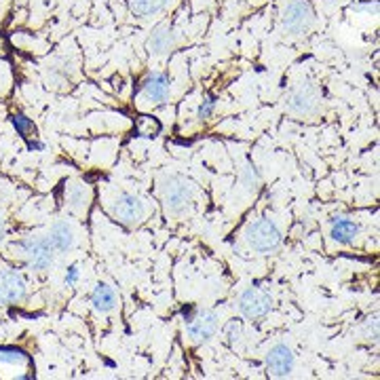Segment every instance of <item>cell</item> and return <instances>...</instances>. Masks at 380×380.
I'll return each instance as SVG.
<instances>
[{"label": "cell", "instance_id": "6da1fadb", "mask_svg": "<svg viewBox=\"0 0 380 380\" xmlns=\"http://www.w3.org/2000/svg\"><path fill=\"white\" fill-rule=\"evenodd\" d=\"M161 197L169 213L182 215L192 203V186L186 178L178 174H169V176H163L161 180Z\"/></svg>", "mask_w": 380, "mask_h": 380}, {"label": "cell", "instance_id": "9a60e30c", "mask_svg": "<svg viewBox=\"0 0 380 380\" xmlns=\"http://www.w3.org/2000/svg\"><path fill=\"white\" fill-rule=\"evenodd\" d=\"M359 235V226L349 220V218H336L332 222V239L336 243H342V245H349L357 239Z\"/></svg>", "mask_w": 380, "mask_h": 380}, {"label": "cell", "instance_id": "d4e9b609", "mask_svg": "<svg viewBox=\"0 0 380 380\" xmlns=\"http://www.w3.org/2000/svg\"><path fill=\"white\" fill-rule=\"evenodd\" d=\"M363 336H365V340H376L378 338V319L376 317H372V319L365 321Z\"/></svg>", "mask_w": 380, "mask_h": 380}, {"label": "cell", "instance_id": "5b68a950", "mask_svg": "<svg viewBox=\"0 0 380 380\" xmlns=\"http://www.w3.org/2000/svg\"><path fill=\"white\" fill-rule=\"evenodd\" d=\"M20 250L32 271H47L53 264V248L45 237H28L20 243Z\"/></svg>", "mask_w": 380, "mask_h": 380}, {"label": "cell", "instance_id": "484cf974", "mask_svg": "<svg viewBox=\"0 0 380 380\" xmlns=\"http://www.w3.org/2000/svg\"><path fill=\"white\" fill-rule=\"evenodd\" d=\"M76 279H79V271H76V266H72L70 273L66 275V283H74Z\"/></svg>", "mask_w": 380, "mask_h": 380}, {"label": "cell", "instance_id": "7c38bea8", "mask_svg": "<svg viewBox=\"0 0 380 380\" xmlns=\"http://www.w3.org/2000/svg\"><path fill=\"white\" fill-rule=\"evenodd\" d=\"M49 243L53 252H70L74 248V228L66 220H57L49 231Z\"/></svg>", "mask_w": 380, "mask_h": 380}, {"label": "cell", "instance_id": "44dd1931", "mask_svg": "<svg viewBox=\"0 0 380 380\" xmlns=\"http://www.w3.org/2000/svg\"><path fill=\"white\" fill-rule=\"evenodd\" d=\"M0 363H11V365H26L28 355L17 349H0Z\"/></svg>", "mask_w": 380, "mask_h": 380}, {"label": "cell", "instance_id": "e0dca14e", "mask_svg": "<svg viewBox=\"0 0 380 380\" xmlns=\"http://www.w3.org/2000/svg\"><path fill=\"white\" fill-rule=\"evenodd\" d=\"M174 43H176L174 32L167 26H161V28L155 30V34L150 36L148 49H150V53H155V55H163V53H167L174 47Z\"/></svg>", "mask_w": 380, "mask_h": 380}, {"label": "cell", "instance_id": "9c48e42d", "mask_svg": "<svg viewBox=\"0 0 380 380\" xmlns=\"http://www.w3.org/2000/svg\"><path fill=\"white\" fill-rule=\"evenodd\" d=\"M215 332H218V315L213 311H199L188 321V338L195 344L207 342L209 338H213Z\"/></svg>", "mask_w": 380, "mask_h": 380}, {"label": "cell", "instance_id": "cb8c5ba5", "mask_svg": "<svg viewBox=\"0 0 380 380\" xmlns=\"http://www.w3.org/2000/svg\"><path fill=\"white\" fill-rule=\"evenodd\" d=\"M226 338H228V342H231V344L239 342V338H241V326H239L237 321H231V324H228V328H226Z\"/></svg>", "mask_w": 380, "mask_h": 380}, {"label": "cell", "instance_id": "277c9868", "mask_svg": "<svg viewBox=\"0 0 380 380\" xmlns=\"http://www.w3.org/2000/svg\"><path fill=\"white\" fill-rule=\"evenodd\" d=\"M287 110L298 116H315L321 110V93L315 85L304 83L291 91L287 100Z\"/></svg>", "mask_w": 380, "mask_h": 380}, {"label": "cell", "instance_id": "ba28073f", "mask_svg": "<svg viewBox=\"0 0 380 380\" xmlns=\"http://www.w3.org/2000/svg\"><path fill=\"white\" fill-rule=\"evenodd\" d=\"M112 215L125 226H135L144 218V203L133 195H121L112 203Z\"/></svg>", "mask_w": 380, "mask_h": 380}, {"label": "cell", "instance_id": "ffe728a7", "mask_svg": "<svg viewBox=\"0 0 380 380\" xmlns=\"http://www.w3.org/2000/svg\"><path fill=\"white\" fill-rule=\"evenodd\" d=\"M13 127L17 129V133H20L24 139L36 137V125H34L28 116H24V114H15V116H13Z\"/></svg>", "mask_w": 380, "mask_h": 380}, {"label": "cell", "instance_id": "2e32d148", "mask_svg": "<svg viewBox=\"0 0 380 380\" xmlns=\"http://www.w3.org/2000/svg\"><path fill=\"white\" fill-rule=\"evenodd\" d=\"M91 304L98 313H110L116 307V291L108 283H100L91 294Z\"/></svg>", "mask_w": 380, "mask_h": 380}, {"label": "cell", "instance_id": "52a82bcc", "mask_svg": "<svg viewBox=\"0 0 380 380\" xmlns=\"http://www.w3.org/2000/svg\"><path fill=\"white\" fill-rule=\"evenodd\" d=\"M24 296H26L24 277L13 268L7 266L0 268V304H15Z\"/></svg>", "mask_w": 380, "mask_h": 380}, {"label": "cell", "instance_id": "7a4b0ae2", "mask_svg": "<svg viewBox=\"0 0 380 380\" xmlns=\"http://www.w3.org/2000/svg\"><path fill=\"white\" fill-rule=\"evenodd\" d=\"M245 237H248V243L258 252V254H273L281 248V241H283V235L279 231V226L266 218L262 220H254L248 231H245Z\"/></svg>", "mask_w": 380, "mask_h": 380}, {"label": "cell", "instance_id": "603a6c76", "mask_svg": "<svg viewBox=\"0 0 380 380\" xmlns=\"http://www.w3.org/2000/svg\"><path fill=\"white\" fill-rule=\"evenodd\" d=\"M213 110H215V100L213 98H203V102H201V106L197 110L199 121H207L213 114Z\"/></svg>", "mask_w": 380, "mask_h": 380}, {"label": "cell", "instance_id": "4316f807", "mask_svg": "<svg viewBox=\"0 0 380 380\" xmlns=\"http://www.w3.org/2000/svg\"><path fill=\"white\" fill-rule=\"evenodd\" d=\"M3 237H5V218L0 215V241H3Z\"/></svg>", "mask_w": 380, "mask_h": 380}, {"label": "cell", "instance_id": "ac0fdd59", "mask_svg": "<svg viewBox=\"0 0 380 380\" xmlns=\"http://www.w3.org/2000/svg\"><path fill=\"white\" fill-rule=\"evenodd\" d=\"M127 3H129V11L133 15L150 17V15H157L159 11H163L169 0H127Z\"/></svg>", "mask_w": 380, "mask_h": 380}, {"label": "cell", "instance_id": "30bf717a", "mask_svg": "<svg viewBox=\"0 0 380 380\" xmlns=\"http://www.w3.org/2000/svg\"><path fill=\"white\" fill-rule=\"evenodd\" d=\"M266 367H268L271 376H277V378L289 376L291 370H294V353H291V349L287 344H275L268 351Z\"/></svg>", "mask_w": 380, "mask_h": 380}, {"label": "cell", "instance_id": "7402d4cb", "mask_svg": "<svg viewBox=\"0 0 380 380\" xmlns=\"http://www.w3.org/2000/svg\"><path fill=\"white\" fill-rule=\"evenodd\" d=\"M11 85H13V74L9 63H0V96L9 93Z\"/></svg>", "mask_w": 380, "mask_h": 380}, {"label": "cell", "instance_id": "8fae6325", "mask_svg": "<svg viewBox=\"0 0 380 380\" xmlns=\"http://www.w3.org/2000/svg\"><path fill=\"white\" fill-rule=\"evenodd\" d=\"M142 96L150 102V104H161L167 100L169 96V79L163 72H152L148 74L144 83H142Z\"/></svg>", "mask_w": 380, "mask_h": 380}, {"label": "cell", "instance_id": "8992f818", "mask_svg": "<svg viewBox=\"0 0 380 380\" xmlns=\"http://www.w3.org/2000/svg\"><path fill=\"white\" fill-rule=\"evenodd\" d=\"M273 309V298L268 291L260 287H250L239 296V311L248 319H260L266 317Z\"/></svg>", "mask_w": 380, "mask_h": 380}, {"label": "cell", "instance_id": "4fadbf2b", "mask_svg": "<svg viewBox=\"0 0 380 380\" xmlns=\"http://www.w3.org/2000/svg\"><path fill=\"white\" fill-rule=\"evenodd\" d=\"M45 81L53 89H66L68 83L72 81V68L68 66L66 59H55L45 70Z\"/></svg>", "mask_w": 380, "mask_h": 380}, {"label": "cell", "instance_id": "d6986e66", "mask_svg": "<svg viewBox=\"0 0 380 380\" xmlns=\"http://www.w3.org/2000/svg\"><path fill=\"white\" fill-rule=\"evenodd\" d=\"M135 129L142 137H157L161 131V123L155 116H139L135 121Z\"/></svg>", "mask_w": 380, "mask_h": 380}, {"label": "cell", "instance_id": "3957f363", "mask_svg": "<svg viewBox=\"0 0 380 380\" xmlns=\"http://www.w3.org/2000/svg\"><path fill=\"white\" fill-rule=\"evenodd\" d=\"M313 22H315V13H313V7L307 3V0H291L281 13L283 30L291 36L307 34L311 30Z\"/></svg>", "mask_w": 380, "mask_h": 380}, {"label": "cell", "instance_id": "5bb4252c", "mask_svg": "<svg viewBox=\"0 0 380 380\" xmlns=\"http://www.w3.org/2000/svg\"><path fill=\"white\" fill-rule=\"evenodd\" d=\"M66 201H68V205H70L76 213H83V211H87V207H89L91 192H89V188H87L83 182H70V184L66 186Z\"/></svg>", "mask_w": 380, "mask_h": 380}]
</instances>
